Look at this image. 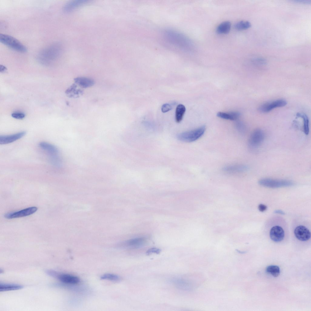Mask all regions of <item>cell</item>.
Segmentation results:
<instances>
[{
	"label": "cell",
	"mask_w": 311,
	"mask_h": 311,
	"mask_svg": "<svg viewBox=\"0 0 311 311\" xmlns=\"http://www.w3.org/2000/svg\"><path fill=\"white\" fill-rule=\"evenodd\" d=\"M162 39L165 44L173 48L186 49L190 45V41L184 35L175 30H166L163 33Z\"/></svg>",
	"instance_id": "6da1fadb"
},
{
	"label": "cell",
	"mask_w": 311,
	"mask_h": 311,
	"mask_svg": "<svg viewBox=\"0 0 311 311\" xmlns=\"http://www.w3.org/2000/svg\"><path fill=\"white\" fill-rule=\"evenodd\" d=\"M61 52L60 48L59 45H51L42 50L38 56V59L41 62L49 63L59 57Z\"/></svg>",
	"instance_id": "7a4b0ae2"
},
{
	"label": "cell",
	"mask_w": 311,
	"mask_h": 311,
	"mask_svg": "<svg viewBox=\"0 0 311 311\" xmlns=\"http://www.w3.org/2000/svg\"><path fill=\"white\" fill-rule=\"evenodd\" d=\"M205 130V126H203L196 129L180 133L177 135V138L182 142H193L200 138L204 134Z\"/></svg>",
	"instance_id": "3957f363"
},
{
	"label": "cell",
	"mask_w": 311,
	"mask_h": 311,
	"mask_svg": "<svg viewBox=\"0 0 311 311\" xmlns=\"http://www.w3.org/2000/svg\"><path fill=\"white\" fill-rule=\"evenodd\" d=\"M0 41L9 48L19 52H26V47L19 40L8 35L0 34Z\"/></svg>",
	"instance_id": "277c9868"
},
{
	"label": "cell",
	"mask_w": 311,
	"mask_h": 311,
	"mask_svg": "<svg viewBox=\"0 0 311 311\" xmlns=\"http://www.w3.org/2000/svg\"><path fill=\"white\" fill-rule=\"evenodd\" d=\"M265 137L264 133L262 130L260 129L255 130L249 138V146L253 149L258 147L263 142Z\"/></svg>",
	"instance_id": "5b68a950"
},
{
	"label": "cell",
	"mask_w": 311,
	"mask_h": 311,
	"mask_svg": "<svg viewBox=\"0 0 311 311\" xmlns=\"http://www.w3.org/2000/svg\"><path fill=\"white\" fill-rule=\"evenodd\" d=\"M287 104V102L285 100L279 99L262 104L259 107L258 110L261 112L268 113L275 108L285 106Z\"/></svg>",
	"instance_id": "8992f818"
},
{
	"label": "cell",
	"mask_w": 311,
	"mask_h": 311,
	"mask_svg": "<svg viewBox=\"0 0 311 311\" xmlns=\"http://www.w3.org/2000/svg\"><path fill=\"white\" fill-rule=\"evenodd\" d=\"M259 183L262 185L272 187L287 186L292 184L289 181L268 178L262 179L259 181Z\"/></svg>",
	"instance_id": "52a82bcc"
},
{
	"label": "cell",
	"mask_w": 311,
	"mask_h": 311,
	"mask_svg": "<svg viewBox=\"0 0 311 311\" xmlns=\"http://www.w3.org/2000/svg\"><path fill=\"white\" fill-rule=\"evenodd\" d=\"M37 210V208L35 207H29L20 211L12 213H10L5 214V218L11 219L26 217L32 214Z\"/></svg>",
	"instance_id": "ba28073f"
},
{
	"label": "cell",
	"mask_w": 311,
	"mask_h": 311,
	"mask_svg": "<svg viewBox=\"0 0 311 311\" xmlns=\"http://www.w3.org/2000/svg\"><path fill=\"white\" fill-rule=\"evenodd\" d=\"M294 234L298 240L301 241H306L311 238V233L306 227L300 225L296 227L294 230Z\"/></svg>",
	"instance_id": "9c48e42d"
},
{
	"label": "cell",
	"mask_w": 311,
	"mask_h": 311,
	"mask_svg": "<svg viewBox=\"0 0 311 311\" xmlns=\"http://www.w3.org/2000/svg\"><path fill=\"white\" fill-rule=\"evenodd\" d=\"M269 236L273 241L278 242L282 241L285 237V232L283 228L279 225L273 226L270 229Z\"/></svg>",
	"instance_id": "30bf717a"
},
{
	"label": "cell",
	"mask_w": 311,
	"mask_h": 311,
	"mask_svg": "<svg viewBox=\"0 0 311 311\" xmlns=\"http://www.w3.org/2000/svg\"><path fill=\"white\" fill-rule=\"evenodd\" d=\"M146 242V240L145 238H139L127 240L121 243V245L123 247L135 249L144 246Z\"/></svg>",
	"instance_id": "8fae6325"
},
{
	"label": "cell",
	"mask_w": 311,
	"mask_h": 311,
	"mask_svg": "<svg viewBox=\"0 0 311 311\" xmlns=\"http://www.w3.org/2000/svg\"><path fill=\"white\" fill-rule=\"evenodd\" d=\"M26 134L24 131L12 135L0 136V144H5L12 142L23 137Z\"/></svg>",
	"instance_id": "7c38bea8"
},
{
	"label": "cell",
	"mask_w": 311,
	"mask_h": 311,
	"mask_svg": "<svg viewBox=\"0 0 311 311\" xmlns=\"http://www.w3.org/2000/svg\"><path fill=\"white\" fill-rule=\"evenodd\" d=\"M171 282L177 288L183 290H188L191 287V284L186 279L175 278L172 279Z\"/></svg>",
	"instance_id": "4fadbf2b"
},
{
	"label": "cell",
	"mask_w": 311,
	"mask_h": 311,
	"mask_svg": "<svg viewBox=\"0 0 311 311\" xmlns=\"http://www.w3.org/2000/svg\"><path fill=\"white\" fill-rule=\"evenodd\" d=\"M39 146L43 150L51 155L53 158H56V156L58 155L59 151L57 148L54 145L47 142H42L39 144Z\"/></svg>",
	"instance_id": "5bb4252c"
},
{
	"label": "cell",
	"mask_w": 311,
	"mask_h": 311,
	"mask_svg": "<svg viewBox=\"0 0 311 311\" xmlns=\"http://www.w3.org/2000/svg\"><path fill=\"white\" fill-rule=\"evenodd\" d=\"M248 167L243 165H234L226 166L223 168V170L228 173H234L244 172L247 170Z\"/></svg>",
	"instance_id": "9a60e30c"
},
{
	"label": "cell",
	"mask_w": 311,
	"mask_h": 311,
	"mask_svg": "<svg viewBox=\"0 0 311 311\" xmlns=\"http://www.w3.org/2000/svg\"><path fill=\"white\" fill-rule=\"evenodd\" d=\"M87 1L77 0L70 1L67 3L63 7V10L65 12H70L85 4Z\"/></svg>",
	"instance_id": "2e32d148"
},
{
	"label": "cell",
	"mask_w": 311,
	"mask_h": 311,
	"mask_svg": "<svg viewBox=\"0 0 311 311\" xmlns=\"http://www.w3.org/2000/svg\"><path fill=\"white\" fill-rule=\"evenodd\" d=\"M58 278L61 282L67 284H76L80 282L79 279L77 277L67 274H60Z\"/></svg>",
	"instance_id": "e0dca14e"
},
{
	"label": "cell",
	"mask_w": 311,
	"mask_h": 311,
	"mask_svg": "<svg viewBox=\"0 0 311 311\" xmlns=\"http://www.w3.org/2000/svg\"><path fill=\"white\" fill-rule=\"evenodd\" d=\"M240 113L236 111H232L228 112H220L217 113V116L218 117L224 119L231 120H237L239 117Z\"/></svg>",
	"instance_id": "ac0fdd59"
},
{
	"label": "cell",
	"mask_w": 311,
	"mask_h": 311,
	"mask_svg": "<svg viewBox=\"0 0 311 311\" xmlns=\"http://www.w3.org/2000/svg\"><path fill=\"white\" fill-rule=\"evenodd\" d=\"M75 82L83 88H87L92 86L94 81L90 78L85 77H79L74 79Z\"/></svg>",
	"instance_id": "d6986e66"
},
{
	"label": "cell",
	"mask_w": 311,
	"mask_h": 311,
	"mask_svg": "<svg viewBox=\"0 0 311 311\" xmlns=\"http://www.w3.org/2000/svg\"><path fill=\"white\" fill-rule=\"evenodd\" d=\"M231 26V22L228 21L223 22L217 27L216 32L218 34H226L230 32Z\"/></svg>",
	"instance_id": "ffe728a7"
},
{
	"label": "cell",
	"mask_w": 311,
	"mask_h": 311,
	"mask_svg": "<svg viewBox=\"0 0 311 311\" xmlns=\"http://www.w3.org/2000/svg\"><path fill=\"white\" fill-rule=\"evenodd\" d=\"M186 111L185 106L182 104H179L176 108L175 111V120L176 122H180L183 119Z\"/></svg>",
	"instance_id": "44dd1931"
},
{
	"label": "cell",
	"mask_w": 311,
	"mask_h": 311,
	"mask_svg": "<svg viewBox=\"0 0 311 311\" xmlns=\"http://www.w3.org/2000/svg\"><path fill=\"white\" fill-rule=\"evenodd\" d=\"M296 116L302 118L303 121V129L304 133L306 135H308L309 132V119L308 117L305 114L299 113H297Z\"/></svg>",
	"instance_id": "7402d4cb"
},
{
	"label": "cell",
	"mask_w": 311,
	"mask_h": 311,
	"mask_svg": "<svg viewBox=\"0 0 311 311\" xmlns=\"http://www.w3.org/2000/svg\"><path fill=\"white\" fill-rule=\"evenodd\" d=\"M22 286L16 284H0V291H4L17 290L21 289Z\"/></svg>",
	"instance_id": "603a6c76"
},
{
	"label": "cell",
	"mask_w": 311,
	"mask_h": 311,
	"mask_svg": "<svg viewBox=\"0 0 311 311\" xmlns=\"http://www.w3.org/2000/svg\"><path fill=\"white\" fill-rule=\"evenodd\" d=\"M266 271L275 277H278L280 273L279 267L275 265H271L268 266L266 268Z\"/></svg>",
	"instance_id": "cb8c5ba5"
},
{
	"label": "cell",
	"mask_w": 311,
	"mask_h": 311,
	"mask_svg": "<svg viewBox=\"0 0 311 311\" xmlns=\"http://www.w3.org/2000/svg\"><path fill=\"white\" fill-rule=\"evenodd\" d=\"M251 26L248 21H241L236 23L234 25L235 28L239 30H244L249 28Z\"/></svg>",
	"instance_id": "d4e9b609"
},
{
	"label": "cell",
	"mask_w": 311,
	"mask_h": 311,
	"mask_svg": "<svg viewBox=\"0 0 311 311\" xmlns=\"http://www.w3.org/2000/svg\"><path fill=\"white\" fill-rule=\"evenodd\" d=\"M101 279L114 281H118L120 279V277L118 275L111 273L104 274L101 277Z\"/></svg>",
	"instance_id": "484cf974"
},
{
	"label": "cell",
	"mask_w": 311,
	"mask_h": 311,
	"mask_svg": "<svg viewBox=\"0 0 311 311\" xmlns=\"http://www.w3.org/2000/svg\"><path fill=\"white\" fill-rule=\"evenodd\" d=\"M161 250L156 248H152L147 250L146 253L147 255H149L153 253L159 254L161 252Z\"/></svg>",
	"instance_id": "4316f807"
},
{
	"label": "cell",
	"mask_w": 311,
	"mask_h": 311,
	"mask_svg": "<svg viewBox=\"0 0 311 311\" xmlns=\"http://www.w3.org/2000/svg\"><path fill=\"white\" fill-rule=\"evenodd\" d=\"M12 116L15 119H21L25 118V115L22 112H15L12 114Z\"/></svg>",
	"instance_id": "83f0119b"
},
{
	"label": "cell",
	"mask_w": 311,
	"mask_h": 311,
	"mask_svg": "<svg viewBox=\"0 0 311 311\" xmlns=\"http://www.w3.org/2000/svg\"><path fill=\"white\" fill-rule=\"evenodd\" d=\"M172 108V106L169 104H163L161 108V111L163 113H165L171 110Z\"/></svg>",
	"instance_id": "f1b7e54d"
},
{
	"label": "cell",
	"mask_w": 311,
	"mask_h": 311,
	"mask_svg": "<svg viewBox=\"0 0 311 311\" xmlns=\"http://www.w3.org/2000/svg\"><path fill=\"white\" fill-rule=\"evenodd\" d=\"M237 129L241 133H243L245 131V127L242 123H240L237 125Z\"/></svg>",
	"instance_id": "f546056e"
},
{
	"label": "cell",
	"mask_w": 311,
	"mask_h": 311,
	"mask_svg": "<svg viewBox=\"0 0 311 311\" xmlns=\"http://www.w3.org/2000/svg\"><path fill=\"white\" fill-rule=\"evenodd\" d=\"M267 208V207L266 205L261 204H259L258 207L259 210L261 212L265 211L266 210Z\"/></svg>",
	"instance_id": "4dcf8cb0"
},
{
	"label": "cell",
	"mask_w": 311,
	"mask_h": 311,
	"mask_svg": "<svg viewBox=\"0 0 311 311\" xmlns=\"http://www.w3.org/2000/svg\"><path fill=\"white\" fill-rule=\"evenodd\" d=\"M7 70L6 68L4 66L1 65L0 66V71L1 72H3Z\"/></svg>",
	"instance_id": "1f68e13d"
}]
</instances>
